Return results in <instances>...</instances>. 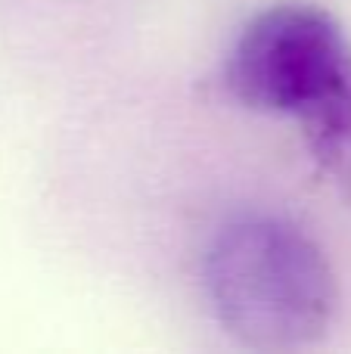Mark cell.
<instances>
[{"instance_id": "1", "label": "cell", "mask_w": 351, "mask_h": 354, "mask_svg": "<svg viewBox=\"0 0 351 354\" xmlns=\"http://www.w3.org/2000/svg\"><path fill=\"white\" fill-rule=\"evenodd\" d=\"M205 295L221 330L252 351L321 342L339 311V283L323 249L280 218H240L205 255Z\"/></svg>"}, {"instance_id": "2", "label": "cell", "mask_w": 351, "mask_h": 354, "mask_svg": "<svg viewBox=\"0 0 351 354\" xmlns=\"http://www.w3.org/2000/svg\"><path fill=\"white\" fill-rule=\"evenodd\" d=\"M224 84L249 109L302 122L351 84V41L327 6L283 0L240 31Z\"/></svg>"}, {"instance_id": "3", "label": "cell", "mask_w": 351, "mask_h": 354, "mask_svg": "<svg viewBox=\"0 0 351 354\" xmlns=\"http://www.w3.org/2000/svg\"><path fill=\"white\" fill-rule=\"evenodd\" d=\"M302 128L314 165L351 208V84L305 115Z\"/></svg>"}]
</instances>
